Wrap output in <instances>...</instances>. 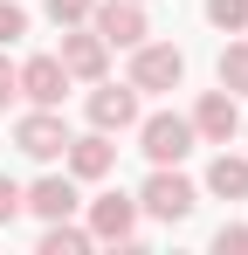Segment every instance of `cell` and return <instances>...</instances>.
Instances as JSON below:
<instances>
[{"mask_svg": "<svg viewBox=\"0 0 248 255\" xmlns=\"http://www.w3.org/2000/svg\"><path fill=\"white\" fill-rule=\"evenodd\" d=\"M62 69H69V83H97L104 76V62H111V42L90 28V35H76V28H62Z\"/></svg>", "mask_w": 248, "mask_h": 255, "instance_id": "obj_7", "label": "cell"}, {"mask_svg": "<svg viewBox=\"0 0 248 255\" xmlns=\"http://www.w3.org/2000/svg\"><path fill=\"white\" fill-rule=\"evenodd\" d=\"M90 28H97V35H104L111 48H138L145 35H152L138 0H104V7H90Z\"/></svg>", "mask_w": 248, "mask_h": 255, "instance_id": "obj_5", "label": "cell"}, {"mask_svg": "<svg viewBox=\"0 0 248 255\" xmlns=\"http://www.w3.org/2000/svg\"><path fill=\"white\" fill-rule=\"evenodd\" d=\"M90 125H97V131H131V125H138V90L97 76V90H90Z\"/></svg>", "mask_w": 248, "mask_h": 255, "instance_id": "obj_8", "label": "cell"}, {"mask_svg": "<svg viewBox=\"0 0 248 255\" xmlns=\"http://www.w3.org/2000/svg\"><path fill=\"white\" fill-rule=\"evenodd\" d=\"M193 179H179L172 166H152V179H145V193H138V214H152V221H186L193 214Z\"/></svg>", "mask_w": 248, "mask_h": 255, "instance_id": "obj_2", "label": "cell"}, {"mask_svg": "<svg viewBox=\"0 0 248 255\" xmlns=\"http://www.w3.org/2000/svg\"><path fill=\"white\" fill-rule=\"evenodd\" d=\"M21 35H28V14H21L14 0H0V48H14Z\"/></svg>", "mask_w": 248, "mask_h": 255, "instance_id": "obj_17", "label": "cell"}, {"mask_svg": "<svg viewBox=\"0 0 248 255\" xmlns=\"http://www.w3.org/2000/svg\"><path fill=\"white\" fill-rule=\"evenodd\" d=\"M14 97H21V76H14V62H7V55H0V111H7V104H14Z\"/></svg>", "mask_w": 248, "mask_h": 255, "instance_id": "obj_21", "label": "cell"}, {"mask_svg": "<svg viewBox=\"0 0 248 255\" xmlns=\"http://www.w3.org/2000/svg\"><path fill=\"white\" fill-rule=\"evenodd\" d=\"M21 207H28V214H41V221H69V214H76V179L48 172V179H35V186L21 193Z\"/></svg>", "mask_w": 248, "mask_h": 255, "instance_id": "obj_11", "label": "cell"}, {"mask_svg": "<svg viewBox=\"0 0 248 255\" xmlns=\"http://www.w3.org/2000/svg\"><path fill=\"white\" fill-rule=\"evenodd\" d=\"M242 131V111H235V97L228 90H207L200 104H193V138H207V145H228Z\"/></svg>", "mask_w": 248, "mask_h": 255, "instance_id": "obj_10", "label": "cell"}, {"mask_svg": "<svg viewBox=\"0 0 248 255\" xmlns=\"http://www.w3.org/2000/svg\"><path fill=\"white\" fill-rule=\"evenodd\" d=\"M14 145H21L28 159H41V166H48V159H62V152H69V125H62V111L35 104V111L14 125Z\"/></svg>", "mask_w": 248, "mask_h": 255, "instance_id": "obj_3", "label": "cell"}, {"mask_svg": "<svg viewBox=\"0 0 248 255\" xmlns=\"http://www.w3.org/2000/svg\"><path fill=\"white\" fill-rule=\"evenodd\" d=\"M207 193H221V200H248V159H242V152H221V159L207 166Z\"/></svg>", "mask_w": 248, "mask_h": 255, "instance_id": "obj_13", "label": "cell"}, {"mask_svg": "<svg viewBox=\"0 0 248 255\" xmlns=\"http://www.w3.org/2000/svg\"><path fill=\"white\" fill-rule=\"evenodd\" d=\"M207 21H214L221 35H242L248 28V0H207Z\"/></svg>", "mask_w": 248, "mask_h": 255, "instance_id": "obj_16", "label": "cell"}, {"mask_svg": "<svg viewBox=\"0 0 248 255\" xmlns=\"http://www.w3.org/2000/svg\"><path fill=\"white\" fill-rule=\"evenodd\" d=\"M62 159H69L76 179H104V172L118 166V145H111V131L90 125V138H69V152H62Z\"/></svg>", "mask_w": 248, "mask_h": 255, "instance_id": "obj_12", "label": "cell"}, {"mask_svg": "<svg viewBox=\"0 0 248 255\" xmlns=\"http://www.w3.org/2000/svg\"><path fill=\"white\" fill-rule=\"evenodd\" d=\"M131 235H138V200L131 193L90 200V242H131Z\"/></svg>", "mask_w": 248, "mask_h": 255, "instance_id": "obj_9", "label": "cell"}, {"mask_svg": "<svg viewBox=\"0 0 248 255\" xmlns=\"http://www.w3.org/2000/svg\"><path fill=\"white\" fill-rule=\"evenodd\" d=\"M14 76H21V97H28V104L62 111V97H69V69H62V55H28Z\"/></svg>", "mask_w": 248, "mask_h": 255, "instance_id": "obj_6", "label": "cell"}, {"mask_svg": "<svg viewBox=\"0 0 248 255\" xmlns=\"http://www.w3.org/2000/svg\"><path fill=\"white\" fill-rule=\"evenodd\" d=\"M14 214H21V186L0 179V228H14Z\"/></svg>", "mask_w": 248, "mask_h": 255, "instance_id": "obj_20", "label": "cell"}, {"mask_svg": "<svg viewBox=\"0 0 248 255\" xmlns=\"http://www.w3.org/2000/svg\"><path fill=\"white\" fill-rule=\"evenodd\" d=\"M90 249V228H69V221H48L41 235V255H83Z\"/></svg>", "mask_w": 248, "mask_h": 255, "instance_id": "obj_14", "label": "cell"}, {"mask_svg": "<svg viewBox=\"0 0 248 255\" xmlns=\"http://www.w3.org/2000/svg\"><path fill=\"white\" fill-rule=\"evenodd\" d=\"M214 249H221V255H248V228H242V221H235V228H221V235H214Z\"/></svg>", "mask_w": 248, "mask_h": 255, "instance_id": "obj_19", "label": "cell"}, {"mask_svg": "<svg viewBox=\"0 0 248 255\" xmlns=\"http://www.w3.org/2000/svg\"><path fill=\"white\" fill-rule=\"evenodd\" d=\"M90 7L97 0H48V21L55 28H76V21H90Z\"/></svg>", "mask_w": 248, "mask_h": 255, "instance_id": "obj_18", "label": "cell"}, {"mask_svg": "<svg viewBox=\"0 0 248 255\" xmlns=\"http://www.w3.org/2000/svg\"><path fill=\"white\" fill-rule=\"evenodd\" d=\"M221 90L228 97H248V42L221 48Z\"/></svg>", "mask_w": 248, "mask_h": 255, "instance_id": "obj_15", "label": "cell"}, {"mask_svg": "<svg viewBox=\"0 0 248 255\" xmlns=\"http://www.w3.org/2000/svg\"><path fill=\"white\" fill-rule=\"evenodd\" d=\"M179 76H186V55L172 42H138V55H131V90H179Z\"/></svg>", "mask_w": 248, "mask_h": 255, "instance_id": "obj_4", "label": "cell"}, {"mask_svg": "<svg viewBox=\"0 0 248 255\" xmlns=\"http://www.w3.org/2000/svg\"><path fill=\"white\" fill-rule=\"evenodd\" d=\"M138 152H145L152 166H179V159L193 152V118H179V111L138 118Z\"/></svg>", "mask_w": 248, "mask_h": 255, "instance_id": "obj_1", "label": "cell"}]
</instances>
